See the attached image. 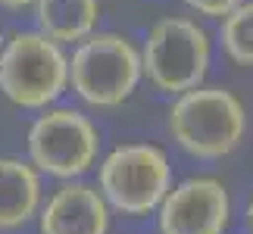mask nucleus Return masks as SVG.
<instances>
[{"mask_svg":"<svg viewBox=\"0 0 253 234\" xmlns=\"http://www.w3.org/2000/svg\"><path fill=\"white\" fill-rule=\"evenodd\" d=\"M244 106L225 87H191L175 100L169 113V131L191 156L219 159L244 138Z\"/></svg>","mask_w":253,"mask_h":234,"instance_id":"1","label":"nucleus"},{"mask_svg":"<svg viewBox=\"0 0 253 234\" xmlns=\"http://www.w3.org/2000/svg\"><path fill=\"white\" fill-rule=\"evenodd\" d=\"M69 84V60L41 32H19L0 47V91L25 110L53 103Z\"/></svg>","mask_w":253,"mask_h":234,"instance_id":"2","label":"nucleus"},{"mask_svg":"<svg viewBox=\"0 0 253 234\" xmlns=\"http://www.w3.org/2000/svg\"><path fill=\"white\" fill-rule=\"evenodd\" d=\"M69 81L91 106H119L141 81V53L122 35H87L72 53Z\"/></svg>","mask_w":253,"mask_h":234,"instance_id":"3","label":"nucleus"},{"mask_svg":"<svg viewBox=\"0 0 253 234\" xmlns=\"http://www.w3.org/2000/svg\"><path fill=\"white\" fill-rule=\"evenodd\" d=\"M210 69V41L207 32L181 16H166L150 28L141 56V72L160 91L184 94L203 84Z\"/></svg>","mask_w":253,"mask_h":234,"instance_id":"4","label":"nucleus"},{"mask_svg":"<svg viewBox=\"0 0 253 234\" xmlns=\"http://www.w3.org/2000/svg\"><path fill=\"white\" fill-rule=\"evenodd\" d=\"M169 162L166 153L150 144H131V147L113 150L100 165V188L116 209L141 216L160 206L169 191Z\"/></svg>","mask_w":253,"mask_h":234,"instance_id":"5","label":"nucleus"},{"mask_svg":"<svg viewBox=\"0 0 253 234\" xmlns=\"http://www.w3.org/2000/svg\"><path fill=\"white\" fill-rule=\"evenodd\" d=\"M97 128L87 116L79 110H53L41 116L32 125L28 134V150L38 169L56 175V178H72L87 172V165L97 159Z\"/></svg>","mask_w":253,"mask_h":234,"instance_id":"6","label":"nucleus"},{"mask_svg":"<svg viewBox=\"0 0 253 234\" xmlns=\"http://www.w3.org/2000/svg\"><path fill=\"white\" fill-rule=\"evenodd\" d=\"M228 222V194L212 178H194L163 197V234H222Z\"/></svg>","mask_w":253,"mask_h":234,"instance_id":"7","label":"nucleus"},{"mask_svg":"<svg viewBox=\"0 0 253 234\" xmlns=\"http://www.w3.org/2000/svg\"><path fill=\"white\" fill-rule=\"evenodd\" d=\"M106 203L87 184H69L56 191L41 216V234H106Z\"/></svg>","mask_w":253,"mask_h":234,"instance_id":"8","label":"nucleus"},{"mask_svg":"<svg viewBox=\"0 0 253 234\" xmlns=\"http://www.w3.org/2000/svg\"><path fill=\"white\" fill-rule=\"evenodd\" d=\"M35 19L41 35L56 44H69L94 32L100 19V3L97 0H35Z\"/></svg>","mask_w":253,"mask_h":234,"instance_id":"9","label":"nucleus"},{"mask_svg":"<svg viewBox=\"0 0 253 234\" xmlns=\"http://www.w3.org/2000/svg\"><path fill=\"white\" fill-rule=\"evenodd\" d=\"M38 175L19 159H0V228H16L38 209Z\"/></svg>","mask_w":253,"mask_h":234,"instance_id":"10","label":"nucleus"},{"mask_svg":"<svg viewBox=\"0 0 253 234\" xmlns=\"http://www.w3.org/2000/svg\"><path fill=\"white\" fill-rule=\"evenodd\" d=\"M222 47L241 66H253V3H238L222 16Z\"/></svg>","mask_w":253,"mask_h":234,"instance_id":"11","label":"nucleus"},{"mask_svg":"<svg viewBox=\"0 0 253 234\" xmlns=\"http://www.w3.org/2000/svg\"><path fill=\"white\" fill-rule=\"evenodd\" d=\"M184 3L191 9H197L200 16H225L238 3H244V0H184Z\"/></svg>","mask_w":253,"mask_h":234,"instance_id":"12","label":"nucleus"},{"mask_svg":"<svg viewBox=\"0 0 253 234\" xmlns=\"http://www.w3.org/2000/svg\"><path fill=\"white\" fill-rule=\"evenodd\" d=\"M28 3H35V0H0V6H6V9H22Z\"/></svg>","mask_w":253,"mask_h":234,"instance_id":"13","label":"nucleus"},{"mask_svg":"<svg viewBox=\"0 0 253 234\" xmlns=\"http://www.w3.org/2000/svg\"><path fill=\"white\" fill-rule=\"evenodd\" d=\"M247 216H250V228H253V200H250V212H247Z\"/></svg>","mask_w":253,"mask_h":234,"instance_id":"14","label":"nucleus"},{"mask_svg":"<svg viewBox=\"0 0 253 234\" xmlns=\"http://www.w3.org/2000/svg\"><path fill=\"white\" fill-rule=\"evenodd\" d=\"M0 47H3V38H0Z\"/></svg>","mask_w":253,"mask_h":234,"instance_id":"15","label":"nucleus"}]
</instances>
